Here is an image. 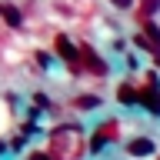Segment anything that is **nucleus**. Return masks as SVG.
I'll return each mask as SVG.
<instances>
[{"label":"nucleus","instance_id":"1","mask_svg":"<svg viewBox=\"0 0 160 160\" xmlns=\"http://www.w3.org/2000/svg\"><path fill=\"white\" fill-rule=\"evenodd\" d=\"M53 47H57V53H60V57H63V60H70V63L77 60V50H73V43H70V40L63 37V33H60V37L53 40Z\"/></svg>","mask_w":160,"mask_h":160},{"label":"nucleus","instance_id":"2","mask_svg":"<svg viewBox=\"0 0 160 160\" xmlns=\"http://www.w3.org/2000/svg\"><path fill=\"white\" fill-rule=\"evenodd\" d=\"M0 17L7 20V27H20V10H17V7H7V3H0Z\"/></svg>","mask_w":160,"mask_h":160},{"label":"nucleus","instance_id":"3","mask_svg":"<svg viewBox=\"0 0 160 160\" xmlns=\"http://www.w3.org/2000/svg\"><path fill=\"white\" fill-rule=\"evenodd\" d=\"M110 133H117V123H107L103 130H97V133H93V150H100V147H103V143L110 140Z\"/></svg>","mask_w":160,"mask_h":160},{"label":"nucleus","instance_id":"4","mask_svg":"<svg viewBox=\"0 0 160 160\" xmlns=\"http://www.w3.org/2000/svg\"><path fill=\"white\" fill-rule=\"evenodd\" d=\"M130 153H133V157H147V153H153V140H133V143H130Z\"/></svg>","mask_w":160,"mask_h":160},{"label":"nucleus","instance_id":"5","mask_svg":"<svg viewBox=\"0 0 160 160\" xmlns=\"http://www.w3.org/2000/svg\"><path fill=\"white\" fill-rule=\"evenodd\" d=\"M83 63H87L93 73H103V70H107V67H103V60H97L93 53H90V50H83Z\"/></svg>","mask_w":160,"mask_h":160},{"label":"nucleus","instance_id":"6","mask_svg":"<svg viewBox=\"0 0 160 160\" xmlns=\"http://www.w3.org/2000/svg\"><path fill=\"white\" fill-rule=\"evenodd\" d=\"M117 97H120V100H123V103H130V100H137V97H140V93H133V90H130V87H127V83H123V87H120V90H117Z\"/></svg>","mask_w":160,"mask_h":160},{"label":"nucleus","instance_id":"7","mask_svg":"<svg viewBox=\"0 0 160 160\" xmlns=\"http://www.w3.org/2000/svg\"><path fill=\"white\" fill-rule=\"evenodd\" d=\"M157 3H160V0H143V7H140V17L153 13V10H157Z\"/></svg>","mask_w":160,"mask_h":160},{"label":"nucleus","instance_id":"8","mask_svg":"<svg viewBox=\"0 0 160 160\" xmlns=\"http://www.w3.org/2000/svg\"><path fill=\"white\" fill-rule=\"evenodd\" d=\"M113 3H117V7H130V0H113Z\"/></svg>","mask_w":160,"mask_h":160},{"label":"nucleus","instance_id":"9","mask_svg":"<svg viewBox=\"0 0 160 160\" xmlns=\"http://www.w3.org/2000/svg\"><path fill=\"white\" fill-rule=\"evenodd\" d=\"M153 63H157V67H160V57H153Z\"/></svg>","mask_w":160,"mask_h":160}]
</instances>
